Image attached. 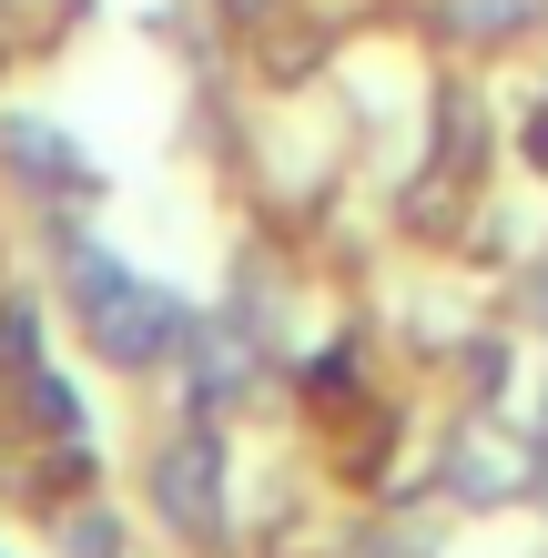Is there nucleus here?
I'll return each mask as SVG.
<instances>
[{"label":"nucleus","instance_id":"nucleus-11","mask_svg":"<svg viewBox=\"0 0 548 558\" xmlns=\"http://www.w3.org/2000/svg\"><path fill=\"white\" fill-rule=\"evenodd\" d=\"M528 305H538V315H548V265H538V284H528Z\"/></svg>","mask_w":548,"mask_h":558},{"label":"nucleus","instance_id":"nucleus-8","mask_svg":"<svg viewBox=\"0 0 548 558\" xmlns=\"http://www.w3.org/2000/svg\"><path fill=\"white\" fill-rule=\"evenodd\" d=\"M31 416H41V426H61V437L82 426V407H72V386H61V376H31Z\"/></svg>","mask_w":548,"mask_h":558},{"label":"nucleus","instance_id":"nucleus-10","mask_svg":"<svg viewBox=\"0 0 548 558\" xmlns=\"http://www.w3.org/2000/svg\"><path fill=\"white\" fill-rule=\"evenodd\" d=\"M528 162L548 173V102H538V122H528Z\"/></svg>","mask_w":548,"mask_h":558},{"label":"nucleus","instance_id":"nucleus-9","mask_svg":"<svg viewBox=\"0 0 548 558\" xmlns=\"http://www.w3.org/2000/svg\"><path fill=\"white\" fill-rule=\"evenodd\" d=\"M72 558H122V529H112L102 508H82V518H72Z\"/></svg>","mask_w":548,"mask_h":558},{"label":"nucleus","instance_id":"nucleus-6","mask_svg":"<svg viewBox=\"0 0 548 558\" xmlns=\"http://www.w3.org/2000/svg\"><path fill=\"white\" fill-rule=\"evenodd\" d=\"M548 0H447V31L458 41H508V31H528Z\"/></svg>","mask_w":548,"mask_h":558},{"label":"nucleus","instance_id":"nucleus-13","mask_svg":"<svg viewBox=\"0 0 548 558\" xmlns=\"http://www.w3.org/2000/svg\"><path fill=\"white\" fill-rule=\"evenodd\" d=\"M538 487H548V477H538Z\"/></svg>","mask_w":548,"mask_h":558},{"label":"nucleus","instance_id":"nucleus-5","mask_svg":"<svg viewBox=\"0 0 548 558\" xmlns=\"http://www.w3.org/2000/svg\"><path fill=\"white\" fill-rule=\"evenodd\" d=\"M0 162H11L21 183H82V153L51 133V122H31V112H0Z\"/></svg>","mask_w":548,"mask_h":558},{"label":"nucleus","instance_id":"nucleus-2","mask_svg":"<svg viewBox=\"0 0 548 558\" xmlns=\"http://www.w3.org/2000/svg\"><path fill=\"white\" fill-rule=\"evenodd\" d=\"M153 508H163L183 538H223V447H214V426H183V437L153 457Z\"/></svg>","mask_w":548,"mask_h":558},{"label":"nucleus","instance_id":"nucleus-12","mask_svg":"<svg viewBox=\"0 0 548 558\" xmlns=\"http://www.w3.org/2000/svg\"><path fill=\"white\" fill-rule=\"evenodd\" d=\"M234 11H265V0H234Z\"/></svg>","mask_w":548,"mask_h":558},{"label":"nucleus","instance_id":"nucleus-4","mask_svg":"<svg viewBox=\"0 0 548 558\" xmlns=\"http://www.w3.org/2000/svg\"><path fill=\"white\" fill-rule=\"evenodd\" d=\"M447 487H458L467 508H508L528 487V468H519V447L508 437H488V426H467L458 447H447Z\"/></svg>","mask_w":548,"mask_h":558},{"label":"nucleus","instance_id":"nucleus-3","mask_svg":"<svg viewBox=\"0 0 548 558\" xmlns=\"http://www.w3.org/2000/svg\"><path fill=\"white\" fill-rule=\"evenodd\" d=\"M244 386H254V336L234 315H193L183 325V397L223 407V397H244Z\"/></svg>","mask_w":548,"mask_h":558},{"label":"nucleus","instance_id":"nucleus-7","mask_svg":"<svg viewBox=\"0 0 548 558\" xmlns=\"http://www.w3.org/2000/svg\"><path fill=\"white\" fill-rule=\"evenodd\" d=\"M31 355H41V315H31V305H0V366L31 376Z\"/></svg>","mask_w":548,"mask_h":558},{"label":"nucleus","instance_id":"nucleus-1","mask_svg":"<svg viewBox=\"0 0 548 558\" xmlns=\"http://www.w3.org/2000/svg\"><path fill=\"white\" fill-rule=\"evenodd\" d=\"M72 284H82V325H92V345H102L112 366H153V355H173V345H183V325H193L183 294L143 284V275H122L112 254H72Z\"/></svg>","mask_w":548,"mask_h":558}]
</instances>
